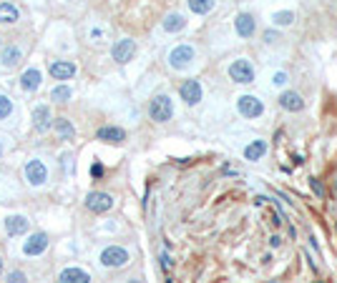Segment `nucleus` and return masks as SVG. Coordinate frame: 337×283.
Here are the masks:
<instances>
[{"label":"nucleus","instance_id":"obj_1","mask_svg":"<svg viewBox=\"0 0 337 283\" xmlns=\"http://www.w3.org/2000/svg\"><path fill=\"white\" fill-rule=\"evenodd\" d=\"M149 116H151V120H156V123L171 120V116H174V103H171V98L164 95V93L154 95V100L149 103Z\"/></svg>","mask_w":337,"mask_h":283},{"label":"nucleus","instance_id":"obj_2","mask_svg":"<svg viewBox=\"0 0 337 283\" xmlns=\"http://www.w3.org/2000/svg\"><path fill=\"white\" fill-rule=\"evenodd\" d=\"M229 78L234 80V83L247 85V83L254 80V68H252V63H249V60L239 58V60H234V63L229 65Z\"/></svg>","mask_w":337,"mask_h":283},{"label":"nucleus","instance_id":"obj_3","mask_svg":"<svg viewBox=\"0 0 337 283\" xmlns=\"http://www.w3.org/2000/svg\"><path fill=\"white\" fill-rule=\"evenodd\" d=\"M101 263L106 268H121V266L129 263V251L121 248V246H109L101 253Z\"/></svg>","mask_w":337,"mask_h":283},{"label":"nucleus","instance_id":"obj_4","mask_svg":"<svg viewBox=\"0 0 337 283\" xmlns=\"http://www.w3.org/2000/svg\"><path fill=\"white\" fill-rule=\"evenodd\" d=\"M26 178H28L30 186H43V183L48 181V168H46V163L38 161V158L28 161V163H26Z\"/></svg>","mask_w":337,"mask_h":283},{"label":"nucleus","instance_id":"obj_5","mask_svg":"<svg viewBox=\"0 0 337 283\" xmlns=\"http://www.w3.org/2000/svg\"><path fill=\"white\" fill-rule=\"evenodd\" d=\"M237 108H239V113H242L244 118H259V116L264 113L262 100L254 98V95H242V98L237 100Z\"/></svg>","mask_w":337,"mask_h":283},{"label":"nucleus","instance_id":"obj_6","mask_svg":"<svg viewBox=\"0 0 337 283\" xmlns=\"http://www.w3.org/2000/svg\"><path fill=\"white\" fill-rule=\"evenodd\" d=\"M111 206H113V198L109 193H101V190L88 193V198H86V208L91 213H106V211H111Z\"/></svg>","mask_w":337,"mask_h":283},{"label":"nucleus","instance_id":"obj_7","mask_svg":"<svg viewBox=\"0 0 337 283\" xmlns=\"http://www.w3.org/2000/svg\"><path fill=\"white\" fill-rule=\"evenodd\" d=\"M194 60V48L192 46H176L171 53H168V63H171V68H186L189 63Z\"/></svg>","mask_w":337,"mask_h":283},{"label":"nucleus","instance_id":"obj_8","mask_svg":"<svg viewBox=\"0 0 337 283\" xmlns=\"http://www.w3.org/2000/svg\"><path fill=\"white\" fill-rule=\"evenodd\" d=\"M134 53H136V43L131 40V38H123V40H118L116 46H113V60L116 63H129L131 58H134Z\"/></svg>","mask_w":337,"mask_h":283},{"label":"nucleus","instance_id":"obj_9","mask_svg":"<svg viewBox=\"0 0 337 283\" xmlns=\"http://www.w3.org/2000/svg\"><path fill=\"white\" fill-rule=\"evenodd\" d=\"M179 93H181V100L186 105H197L201 100V85H199V80H184Z\"/></svg>","mask_w":337,"mask_h":283},{"label":"nucleus","instance_id":"obj_10","mask_svg":"<svg viewBox=\"0 0 337 283\" xmlns=\"http://www.w3.org/2000/svg\"><path fill=\"white\" fill-rule=\"evenodd\" d=\"M48 73L56 80H68V78L76 75V63H71V60H56V63H51Z\"/></svg>","mask_w":337,"mask_h":283},{"label":"nucleus","instance_id":"obj_11","mask_svg":"<svg viewBox=\"0 0 337 283\" xmlns=\"http://www.w3.org/2000/svg\"><path fill=\"white\" fill-rule=\"evenodd\" d=\"M234 28H237V33L242 38H252L254 30H257V20H254V15H249V13H239L237 20H234Z\"/></svg>","mask_w":337,"mask_h":283},{"label":"nucleus","instance_id":"obj_12","mask_svg":"<svg viewBox=\"0 0 337 283\" xmlns=\"http://www.w3.org/2000/svg\"><path fill=\"white\" fill-rule=\"evenodd\" d=\"M46 248H48V236L46 233H35V236H30L28 241H26L23 253L26 256H40Z\"/></svg>","mask_w":337,"mask_h":283},{"label":"nucleus","instance_id":"obj_13","mask_svg":"<svg viewBox=\"0 0 337 283\" xmlns=\"http://www.w3.org/2000/svg\"><path fill=\"white\" fill-rule=\"evenodd\" d=\"M280 105L284 108V111H289V113H300L302 108H305V100H302L300 93H294V91H284V93L280 95Z\"/></svg>","mask_w":337,"mask_h":283},{"label":"nucleus","instance_id":"obj_14","mask_svg":"<svg viewBox=\"0 0 337 283\" xmlns=\"http://www.w3.org/2000/svg\"><path fill=\"white\" fill-rule=\"evenodd\" d=\"M96 138L98 141H106V143H123L126 141V130L116 128V125H103V128H98Z\"/></svg>","mask_w":337,"mask_h":283},{"label":"nucleus","instance_id":"obj_15","mask_svg":"<svg viewBox=\"0 0 337 283\" xmlns=\"http://www.w3.org/2000/svg\"><path fill=\"white\" fill-rule=\"evenodd\" d=\"M40 80H43L40 71H38V68H30V71H26L23 75H20V88L28 91V93H33V91L40 88Z\"/></svg>","mask_w":337,"mask_h":283},{"label":"nucleus","instance_id":"obj_16","mask_svg":"<svg viewBox=\"0 0 337 283\" xmlns=\"http://www.w3.org/2000/svg\"><path fill=\"white\" fill-rule=\"evenodd\" d=\"M33 125H35V130H40V133H46V130L51 128V108L48 105H38L33 111Z\"/></svg>","mask_w":337,"mask_h":283},{"label":"nucleus","instance_id":"obj_17","mask_svg":"<svg viewBox=\"0 0 337 283\" xmlns=\"http://www.w3.org/2000/svg\"><path fill=\"white\" fill-rule=\"evenodd\" d=\"M28 226H30V221L26 218V215H8V218H5V231H8V236L26 233Z\"/></svg>","mask_w":337,"mask_h":283},{"label":"nucleus","instance_id":"obj_18","mask_svg":"<svg viewBox=\"0 0 337 283\" xmlns=\"http://www.w3.org/2000/svg\"><path fill=\"white\" fill-rule=\"evenodd\" d=\"M60 283H91V276L81 268H66L60 276H58Z\"/></svg>","mask_w":337,"mask_h":283},{"label":"nucleus","instance_id":"obj_19","mask_svg":"<svg viewBox=\"0 0 337 283\" xmlns=\"http://www.w3.org/2000/svg\"><path fill=\"white\" fill-rule=\"evenodd\" d=\"M184 28H186L184 15H179V13L166 15V20H164V30H166V33H179V30H184Z\"/></svg>","mask_w":337,"mask_h":283},{"label":"nucleus","instance_id":"obj_20","mask_svg":"<svg viewBox=\"0 0 337 283\" xmlns=\"http://www.w3.org/2000/svg\"><path fill=\"white\" fill-rule=\"evenodd\" d=\"M53 123H56V130H58L60 141H71L76 136V128H73V123L68 118H56Z\"/></svg>","mask_w":337,"mask_h":283},{"label":"nucleus","instance_id":"obj_21","mask_svg":"<svg viewBox=\"0 0 337 283\" xmlns=\"http://www.w3.org/2000/svg\"><path fill=\"white\" fill-rule=\"evenodd\" d=\"M264 153H267V143L264 141H254V143H249L244 148V158L247 161H259Z\"/></svg>","mask_w":337,"mask_h":283},{"label":"nucleus","instance_id":"obj_22","mask_svg":"<svg viewBox=\"0 0 337 283\" xmlns=\"http://www.w3.org/2000/svg\"><path fill=\"white\" fill-rule=\"evenodd\" d=\"M18 8L13 3H0V23H18Z\"/></svg>","mask_w":337,"mask_h":283},{"label":"nucleus","instance_id":"obj_23","mask_svg":"<svg viewBox=\"0 0 337 283\" xmlns=\"http://www.w3.org/2000/svg\"><path fill=\"white\" fill-rule=\"evenodd\" d=\"M20 58H23V53H20L18 46H8V48L3 50V65H5V68H13V65H18Z\"/></svg>","mask_w":337,"mask_h":283},{"label":"nucleus","instance_id":"obj_24","mask_svg":"<svg viewBox=\"0 0 337 283\" xmlns=\"http://www.w3.org/2000/svg\"><path fill=\"white\" fill-rule=\"evenodd\" d=\"M186 3L197 15H206L209 10H214V0H186Z\"/></svg>","mask_w":337,"mask_h":283},{"label":"nucleus","instance_id":"obj_25","mask_svg":"<svg viewBox=\"0 0 337 283\" xmlns=\"http://www.w3.org/2000/svg\"><path fill=\"white\" fill-rule=\"evenodd\" d=\"M71 88L68 85H58V88H53V93H51V100H56V103H66V100H71Z\"/></svg>","mask_w":337,"mask_h":283},{"label":"nucleus","instance_id":"obj_26","mask_svg":"<svg viewBox=\"0 0 337 283\" xmlns=\"http://www.w3.org/2000/svg\"><path fill=\"white\" fill-rule=\"evenodd\" d=\"M13 113V100L8 95H0V118H8Z\"/></svg>","mask_w":337,"mask_h":283},{"label":"nucleus","instance_id":"obj_27","mask_svg":"<svg viewBox=\"0 0 337 283\" xmlns=\"http://www.w3.org/2000/svg\"><path fill=\"white\" fill-rule=\"evenodd\" d=\"M292 20H294V15H292L289 10H282V13L275 15V23H277V25H289Z\"/></svg>","mask_w":337,"mask_h":283},{"label":"nucleus","instance_id":"obj_28","mask_svg":"<svg viewBox=\"0 0 337 283\" xmlns=\"http://www.w3.org/2000/svg\"><path fill=\"white\" fill-rule=\"evenodd\" d=\"M309 188H312L314 193H317L320 198H325V186H322V181H320V178H309Z\"/></svg>","mask_w":337,"mask_h":283},{"label":"nucleus","instance_id":"obj_29","mask_svg":"<svg viewBox=\"0 0 337 283\" xmlns=\"http://www.w3.org/2000/svg\"><path fill=\"white\" fill-rule=\"evenodd\" d=\"M26 281V273L23 271H10L8 273V283H23Z\"/></svg>","mask_w":337,"mask_h":283},{"label":"nucleus","instance_id":"obj_30","mask_svg":"<svg viewBox=\"0 0 337 283\" xmlns=\"http://www.w3.org/2000/svg\"><path fill=\"white\" fill-rule=\"evenodd\" d=\"M171 263H174V260L168 258V253H164V256H161V268H164V271H168V268H171Z\"/></svg>","mask_w":337,"mask_h":283},{"label":"nucleus","instance_id":"obj_31","mask_svg":"<svg viewBox=\"0 0 337 283\" xmlns=\"http://www.w3.org/2000/svg\"><path fill=\"white\" fill-rule=\"evenodd\" d=\"M272 83H275V85H284L287 83V73H277L275 78H272Z\"/></svg>","mask_w":337,"mask_h":283},{"label":"nucleus","instance_id":"obj_32","mask_svg":"<svg viewBox=\"0 0 337 283\" xmlns=\"http://www.w3.org/2000/svg\"><path fill=\"white\" fill-rule=\"evenodd\" d=\"M277 38H280V35H277V30H267V33H264V40H267V43H275Z\"/></svg>","mask_w":337,"mask_h":283},{"label":"nucleus","instance_id":"obj_33","mask_svg":"<svg viewBox=\"0 0 337 283\" xmlns=\"http://www.w3.org/2000/svg\"><path fill=\"white\" fill-rule=\"evenodd\" d=\"M91 173H93V178H101V173H103V165H101V163H96Z\"/></svg>","mask_w":337,"mask_h":283},{"label":"nucleus","instance_id":"obj_34","mask_svg":"<svg viewBox=\"0 0 337 283\" xmlns=\"http://www.w3.org/2000/svg\"><path fill=\"white\" fill-rule=\"evenodd\" d=\"M280 243H282V238H280V236H272V238H269V246H275V248H277Z\"/></svg>","mask_w":337,"mask_h":283},{"label":"nucleus","instance_id":"obj_35","mask_svg":"<svg viewBox=\"0 0 337 283\" xmlns=\"http://www.w3.org/2000/svg\"><path fill=\"white\" fill-rule=\"evenodd\" d=\"M129 283H143V281H141V278H131Z\"/></svg>","mask_w":337,"mask_h":283},{"label":"nucleus","instance_id":"obj_36","mask_svg":"<svg viewBox=\"0 0 337 283\" xmlns=\"http://www.w3.org/2000/svg\"><path fill=\"white\" fill-rule=\"evenodd\" d=\"M0 273H3V258H0Z\"/></svg>","mask_w":337,"mask_h":283},{"label":"nucleus","instance_id":"obj_37","mask_svg":"<svg viewBox=\"0 0 337 283\" xmlns=\"http://www.w3.org/2000/svg\"><path fill=\"white\" fill-rule=\"evenodd\" d=\"M0 156H3V143H0Z\"/></svg>","mask_w":337,"mask_h":283},{"label":"nucleus","instance_id":"obj_38","mask_svg":"<svg viewBox=\"0 0 337 283\" xmlns=\"http://www.w3.org/2000/svg\"><path fill=\"white\" fill-rule=\"evenodd\" d=\"M335 190H337V181H335Z\"/></svg>","mask_w":337,"mask_h":283},{"label":"nucleus","instance_id":"obj_39","mask_svg":"<svg viewBox=\"0 0 337 283\" xmlns=\"http://www.w3.org/2000/svg\"><path fill=\"white\" fill-rule=\"evenodd\" d=\"M166 283H171V281H166Z\"/></svg>","mask_w":337,"mask_h":283}]
</instances>
